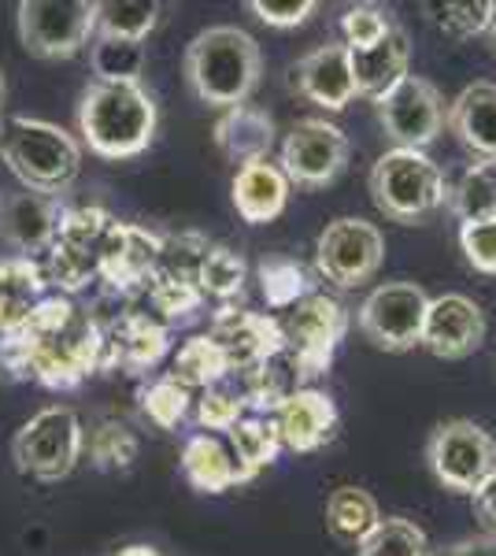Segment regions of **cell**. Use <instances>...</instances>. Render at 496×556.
<instances>
[{
	"label": "cell",
	"mask_w": 496,
	"mask_h": 556,
	"mask_svg": "<svg viewBox=\"0 0 496 556\" xmlns=\"http://www.w3.org/2000/svg\"><path fill=\"white\" fill-rule=\"evenodd\" d=\"M101 323L63 293H49L15 334L0 338V367L12 379L41 382L44 390H78L89 375H101Z\"/></svg>",
	"instance_id": "1"
},
{
	"label": "cell",
	"mask_w": 496,
	"mask_h": 556,
	"mask_svg": "<svg viewBox=\"0 0 496 556\" xmlns=\"http://www.w3.org/2000/svg\"><path fill=\"white\" fill-rule=\"evenodd\" d=\"M160 127V108L141 83H89L78 101L82 146L101 160L141 156Z\"/></svg>",
	"instance_id": "2"
},
{
	"label": "cell",
	"mask_w": 496,
	"mask_h": 556,
	"mask_svg": "<svg viewBox=\"0 0 496 556\" xmlns=\"http://www.w3.org/2000/svg\"><path fill=\"white\" fill-rule=\"evenodd\" d=\"M264 75V52L241 26H207L186 49V83L207 108L249 104Z\"/></svg>",
	"instance_id": "3"
},
{
	"label": "cell",
	"mask_w": 496,
	"mask_h": 556,
	"mask_svg": "<svg viewBox=\"0 0 496 556\" xmlns=\"http://www.w3.org/2000/svg\"><path fill=\"white\" fill-rule=\"evenodd\" d=\"M0 160L23 190L63 197L82 175V141L49 119L12 115L0 123Z\"/></svg>",
	"instance_id": "4"
},
{
	"label": "cell",
	"mask_w": 496,
	"mask_h": 556,
	"mask_svg": "<svg viewBox=\"0 0 496 556\" xmlns=\"http://www.w3.org/2000/svg\"><path fill=\"white\" fill-rule=\"evenodd\" d=\"M371 201L393 223H427L448 208V178L430 152L390 149L371 167Z\"/></svg>",
	"instance_id": "5"
},
{
	"label": "cell",
	"mask_w": 496,
	"mask_h": 556,
	"mask_svg": "<svg viewBox=\"0 0 496 556\" xmlns=\"http://www.w3.org/2000/svg\"><path fill=\"white\" fill-rule=\"evenodd\" d=\"M86 453V424L75 408L49 405L30 416L12 438V460L34 482H60Z\"/></svg>",
	"instance_id": "6"
},
{
	"label": "cell",
	"mask_w": 496,
	"mask_h": 556,
	"mask_svg": "<svg viewBox=\"0 0 496 556\" xmlns=\"http://www.w3.org/2000/svg\"><path fill=\"white\" fill-rule=\"evenodd\" d=\"M115 215L104 212L101 204H78V208H63L56 241L49 245L41 267L49 278V290L75 298V293L89 290V282H97L101 271V249L104 238L112 230Z\"/></svg>",
	"instance_id": "7"
},
{
	"label": "cell",
	"mask_w": 496,
	"mask_h": 556,
	"mask_svg": "<svg viewBox=\"0 0 496 556\" xmlns=\"http://www.w3.org/2000/svg\"><path fill=\"white\" fill-rule=\"evenodd\" d=\"M278 323H282V334H285V356H290L296 375H301V386H311L319 375L330 371L352 319L348 308L338 298L315 290L311 298H304L290 312H282Z\"/></svg>",
	"instance_id": "8"
},
{
	"label": "cell",
	"mask_w": 496,
	"mask_h": 556,
	"mask_svg": "<svg viewBox=\"0 0 496 556\" xmlns=\"http://www.w3.org/2000/svg\"><path fill=\"white\" fill-rule=\"evenodd\" d=\"M20 41L38 60H71L97 38V0H20Z\"/></svg>",
	"instance_id": "9"
},
{
	"label": "cell",
	"mask_w": 496,
	"mask_h": 556,
	"mask_svg": "<svg viewBox=\"0 0 496 556\" xmlns=\"http://www.w3.org/2000/svg\"><path fill=\"white\" fill-rule=\"evenodd\" d=\"M427 464L445 490L474 497L496 471V438L474 419H445L427 442Z\"/></svg>",
	"instance_id": "10"
},
{
	"label": "cell",
	"mask_w": 496,
	"mask_h": 556,
	"mask_svg": "<svg viewBox=\"0 0 496 556\" xmlns=\"http://www.w3.org/2000/svg\"><path fill=\"white\" fill-rule=\"evenodd\" d=\"M385 260V238L374 223L341 215L322 227L315 241V275L338 290H359L378 275Z\"/></svg>",
	"instance_id": "11"
},
{
	"label": "cell",
	"mask_w": 496,
	"mask_h": 556,
	"mask_svg": "<svg viewBox=\"0 0 496 556\" xmlns=\"http://www.w3.org/2000/svg\"><path fill=\"white\" fill-rule=\"evenodd\" d=\"M430 298L415 282H382L367 293L356 312V327L374 349L382 353H408L422 345Z\"/></svg>",
	"instance_id": "12"
},
{
	"label": "cell",
	"mask_w": 496,
	"mask_h": 556,
	"mask_svg": "<svg viewBox=\"0 0 496 556\" xmlns=\"http://www.w3.org/2000/svg\"><path fill=\"white\" fill-rule=\"evenodd\" d=\"M348 156H352L348 134L338 123L311 115V119L293 123L290 134H285L282 152H278V167L301 190H322V186H330L333 178L345 172Z\"/></svg>",
	"instance_id": "13"
},
{
	"label": "cell",
	"mask_w": 496,
	"mask_h": 556,
	"mask_svg": "<svg viewBox=\"0 0 496 556\" xmlns=\"http://www.w3.org/2000/svg\"><path fill=\"white\" fill-rule=\"evenodd\" d=\"M378 123L393 138V149H419L434 146L437 134L448 123V108L441 89L430 78L408 75L400 86H393L382 101H374Z\"/></svg>",
	"instance_id": "14"
},
{
	"label": "cell",
	"mask_w": 496,
	"mask_h": 556,
	"mask_svg": "<svg viewBox=\"0 0 496 556\" xmlns=\"http://www.w3.org/2000/svg\"><path fill=\"white\" fill-rule=\"evenodd\" d=\"M160 249H164V235L138 223H112L101 249V271L97 282H104L107 293L115 298H141L149 278L156 275Z\"/></svg>",
	"instance_id": "15"
},
{
	"label": "cell",
	"mask_w": 496,
	"mask_h": 556,
	"mask_svg": "<svg viewBox=\"0 0 496 556\" xmlns=\"http://www.w3.org/2000/svg\"><path fill=\"white\" fill-rule=\"evenodd\" d=\"M101 334H104V364L101 371H123L130 375H145L152 367L164 364V356L170 353V327H164L156 316H149L145 308H115V316L101 319Z\"/></svg>",
	"instance_id": "16"
},
{
	"label": "cell",
	"mask_w": 496,
	"mask_h": 556,
	"mask_svg": "<svg viewBox=\"0 0 496 556\" xmlns=\"http://www.w3.org/2000/svg\"><path fill=\"white\" fill-rule=\"evenodd\" d=\"M207 338L222 349L230 364V375L252 371V367L275 361L285 353V334L278 316H264V312H249L238 304H222L212 316Z\"/></svg>",
	"instance_id": "17"
},
{
	"label": "cell",
	"mask_w": 496,
	"mask_h": 556,
	"mask_svg": "<svg viewBox=\"0 0 496 556\" xmlns=\"http://www.w3.org/2000/svg\"><path fill=\"white\" fill-rule=\"evenodd\" d=\"M485 342V312L467 293H441L430 298L427 327H422V349L441 361H463L478 353Z\"/></svg>",
	"instance_id": "18"
},
{
	"label": "cell",
	"mask_w": 496,
	"mask_h": 556,
	"mask_svg": "<svg viewBox=\"0 0 496 556\" xmlns=\"http://www.w3.org/2000/svg\"><path fill=\"white\" fill-rule=\"evenodd\" d=\"M278 438H282V450L290 453H319L322 445L333 442L341 427V412L333 405V397L319 386H301L290 397L278 405L275 416Z\"/></svg>",
	"instance_id": "19"
},
{
	"label": "cell",
	"mask_w": 496,
	"mask_h": 556,
	"mask_svg": "<svg viewBox=\"0 0 496 556\" xmlns=\"http://www.w3.org/2000/svg\"><path fill=\"white\" fill-rule=\"evenodd\" d=\"M290 86L304 101L327 108V112H345L356 101V78H352V52L341 41L319 45L308 56H301L290 67Z\"/></svg>",
	"instance_id": "20"
},
{
	"label": "cell",
	"mask_w": 496,
	"mask_h": 556,
	"mask_svg": "<svg viewBox=\"0 0 496 556\" xmlns=\"http://www.w3.org/2000/svg\"><path fill=\"white\" fill-rule=\"evenodd\" d=\"M60 219H63L60 197L23 190L0 201V238L15 249V256L38 260V253H49V245L56 241Z\"/></svg>",
	"instance_id": "21"
},
{
	"label": "cell",
	"mask_w": 496,
	"mask_h": 556,
	"mask_svg": "<svg viewBox=\"0 0 496 556\" xmlns=\"http://www.w3.org/2000/svg\"><path fill=\"white\" fill-rule=\"evenodd\" d=\"M290 193H293V182L285 178V172L275 164V160H252V164H241L230 182L233 212H238L249 227L275 223L278 215L285 212V204H290Z\"/></svg>",
	"instance_id": "22"
},
{
	"label": "cell",
	"mask_w": 496,
	"mask_h": 556,
	"mask_svg": "<svg viewBox=\"0 0 496 556\" xmlns=\"http://www.w3.org/2000/svg\"><path fill=\"white\" fill-rule=\"evenodd\" d=\"M411 75V41L400 23L371 49L352 52V78H356V97L382 101L393 86H400Z\"/></svg>",
	"instance_id": "23"
},
{
	"label": "cell",
	"mask_w": 496,
	"mask_h": 556,
	"mask_svg": "<svg viewBox=\"0 0 496 556\" xmlns=\"http://www.w3.org/2000/svg\"><path fill=\"white\" fill-rule=\"evenodd\" d=\"M212 138H215V149L241 167V164H252V160H270L278 127L267 108L238 104V108H227V112L215 119Z\"/></svg>",
	"instance_id": "24"
},
{
	"label": "cell",
	"mask_w": 496,
	"mask_h": 556,
	"mask_svg": "<svg viewBox=\"0 0 496 556\" xmlns=\"http://www.w3.org/2000/svg\"><path fill=\"white\" fill-rule=\"evenodd\" d=\"M182 475L193 490L201 493H227L233 486H245V471H241L238 456L222 434H196L186 438L182 445Z\"/></svg>",
	"instance_id": "25"
},
{
	"label": "cell",
	"mask_w": 496,
	"mask_h": 556,
	"mask_svg": "<svg viewBox=\"0 0 496 556\" xmlns=\"http://www.w3.org/2000/svg\"><path fill=\"white\" fill-rule=\"evenodd\" d=\"M49 298V278L41 260L4 256L0 260V338L15 334Z\"/></svg>",
	"instance_id": "26"
},
{
	"label": "cell",
	"mask_w": 496,
	"mask_h": 556,
	"mask_svg": "<svg viewBox=\"0 0 496 556\" xmlns=\"http://www.w3.org/2000/svg\"><path fill=\"white\" fill-rule=\"evenodd\" d=\"M448 130L478 160H496V83H471L448 104Z\"/></svg>",
	"instance_id": "27"
},
{
	"label": "cell",
	"mask_w": 496,
	"mask_h": 556,
	"mask_svg": "<svg viewBox=\"0 0 496 556\" xmlns=\"http://www.w3.org/2000/svg\"><path fill=\"white\" fill-rule=\"evenodd\" d=\"M230 379H238L241 401H245V408L256 412V416H275L278 405H282L293 390H301V375H296V367L285 353L252 367V371L230 375Z\"/></svg>",
	"instance_id": "28"
},
{
	"label": "cell",
	"mask_w": 496,
	"mask_h": 556,
	"mask_svg": "<svg viewBox=\"0 0 496 556\" xmlns=\"http://www.w3.org/2000/svg\"><path fill=\"white\" fill-rule=\"evenodd\" d=\"M170 379L182 382L189 393H204L212 386H222L230 379V364L222 356V349L212 342L207 334H193L186 338L182 345L170 356Z\"/></svg>",
	"instance_id": "29"
},
{
	"label": "cell",
	"mask_w": 496,
	"mask_h": 556,
	"mask_svg": "<svg viewBox=\"0 0 496 556\" xmlns=\"http://www.w3.org/2000/svg\"><path fill=\"white\" fill-rule=\"evenodd\" d=\"M378 523H382V508L364 486H338L327 497V527L338 542L359 545Z\"/></svg>",
	"instance_id": "30"
},
{
	"label": "cell",
	"mask_w": 496,
	"mask_h": 556,
	"mask_svg": "<svg viewBox=\"0 0 496 556\" xmlns=\"http://www.w3.org/2000/svg\"><path fill=\"white\" fill-rule=\"evenodd\" d=\"M256 278H259V293H264L267 308H275V312H290L293 304H301L304 298H311V293L319 290L311 267L293 256H267L264 264L256 267Z\"/></svg>",
	"instance_id": "31"
},
{
	"label": "cell",
	"mask_w": 496,
	"mask_h": 556,
	"mask_svg": "<svg viewBox=\"0 0 496 556\" xmlns=\"http://www.w3.org/2000/svg\"><path fill=\"white\" fill-rule=\"evenodd\" d=\"M227 442H230V450L238 456V464L249 482L256 479L259 471H267L270 464L278 460V453H282V438H278L275 419L256 416V412H249V416L230 430Z\"/></svg>",
	"instance_id": "32"
},
{
	"label": "cell",
	"mask_w": 496,
	"mask_h": 556,
	"mask_svg": "<svg viewBox=\"0 0 496 556\" xmlns=\"http://www.w3.org/2000/svg\"><path fill=\"white\" fill-rule=\"evenodd\" d=\"M448 212L459 223L496 219V160H478L448 186Z\"/></svg>",
	"instance_id": "33"
},
{
	"label": "cell",
	"mask_w": 496,
	"mask_h": 556,
	"mask_svg": "<svg viewBox=\"0 0 496 556\" xmlns=\"http://www.w3.org/2000/svg\"><path fill=\"white\" fill-rule=\"evenodd\" d=\"M164 8L156 0H101L97 4V38L145 41L160 26Z\"/></svg>",
	"instance_id": "34"
},
{
	"label": "cell",
	"mask_w": 496,
	"mask_h": 556,
	"mask_svg": "<svg viewBox=\"0 0 496 556\" xmlns=\"http://www.w3.org/2000/svg\"><path fill=\"white\" fill-rule=\"evenodd\" d=\"M141 298H145V312H149V316H156L170 330H175L178 323L196 319V316H201V308L207 304V298L201 293V286L175 282V278H160V275L149 278V286L141 290Z\"/></svg>",
	"instance_id": "35"
},
{
	"label": "cell",
	"mask_w": 496,
	"mask_h": 556,
	"mask_svg": "<svg viewBox=\"0 0 496 556\" xmlns=\"http://www.w3.org/2000/svg\"><path fill=\"white\" fill-rule=\"evenodd\" d=\"M145 41L123 38H93L89 41V67L93 83H141L145 75Z\"/></svg>",
	"instance_id": "36"
},
{
	"label": "cell",
	"mask_w": 496,
	"mask_h": 556,
	"mask_svg": "<svg viewBox=\"0 0 496 556\" xmlns=\"http://www.w3.org/2000/svg\"><path fill=\"white\" fill-rule=\"evenodd\" d=\"M193 393L186 390L182 382H175L170 375H160V379H149L138 390V408L141 416L149 419L152 427L160 430H178L189 419V408H193Z\"/></svg>",
	"instance_id": "37"
},
{
	"label": "cell",
	"mask_w": 496,
	"mask_h": 556,
	"mask_svg": "<svg viewBox=\"0 0 496 556\" xmlns=\"http://www.w3.org/2000/svg\"><path fill=\"white\" fill-rule=\"evenodd\" d=\"M245 282H249V264L241 253H233L230 245H212L201 264V278H196V286H201L204 298L219 301V304H230L238 301L241 293H245Z\"/></svg>",
	"instance_id": "38"
},
{
	"label": "cell",
	"mask_w": 496,
	"mask_h": 556,
	"mask_svg": "<svg viewBox=\"0 0 496 556\" xmlns=\"http://www.w3.org/2000/svg\"><path fill=\"white\" fill-rule=\"evenodd\" d=\"M356 549L359 556H434L427 531L404 516H382V523Z\"/></svg>",
	"instance_id": "39"
},
{
	"label": "cell",
	"mask_w": 496,
	"mask_h": 556,
	"mask_svg": "<svg viewBox=\"0 0 496 556\" xmlns=\"http://www.w3.org/2000/svg\"><path fill=\"white\" fill-rule=\"evenodd\" d=\"M86 450H89V460L93 468L101 471H126L133 468L138 460L141 445H138V434L123 424V419H101L93 430L86 434Z\"/></svg>",
	"instance_id": "40"
},
{
	"label": "cell",
	"mask_w": 496,
	"mask_h": 556,
	"mask_svg": "<svg viewBox=\"0 0 496 556\" xmlns=\"http://www.w3.org/2000/svg\"><path fill=\"white\" fill-rule=\"evenodd\" d=\"M493 8L489 0H434V4H422L427 20L445 30L448 38H478V34L489 30V20H493Z\"/></svg>",
	"instance_id": "41"
},
{
	"label": "cell",
	"mask_w": 496,
	"mask_h": 556,
	"mask_svg": "<svg viewBox=\"0 0 496 556\" xmlns=\"http://www.w3.org/2000/svg\"><path fill=\"white\" fill-rule=\"evenodd\" d=\"M212 249V241L196 230H182V235H164V249H160V278H175V282H193L201 278V264Z\"/></svg>",
	"instance_id": "42"
},
{
	"label": "cell",
	"mask_w": 496,
	"mask_h": 556,
	"mask_svg": "<svg viewBox=\"0 0 496 556\" xmlns=\"http://www.w3.org/2000/svg\"><path fill=\"white\" fill-rule=\"evenodd\" d=\"M245 416H249V408H245V401H241L238 386H227V382L212 386V390H204L201 397L193 401V419H196V427H201L204 434H222V438H227Z\"/></svg>",
	"instance_id": "43"
},
{
	"label": "cell",
	"mask_w": 496,
	"mask_h": 556,
	"mask_svg": "<svg viewBox=\"0 0 496 556\" xmlns=\"http://www.w3.org/2000/svg\"><path fill=\"white\" fill-rule=\"evenodd\" d=\"M341 45L348 52H359V49H371L393 30L396 20L390 15V8L382 4H352L341 12Z\"/></svg>",
	"instance_id": "44"
},
{
	"label": "cell",
	"mask_w": 496,
	"mask_h": 556,
	"mask_svg": "<svg viewBox=\"0 0 496 556\" xmlns=\"http://www.w3.org/2000/svg\"><path fill=\"white\" fill-rule=\"evenodd\" d=\"M459 249L478 275H496V219L459 223Z\"/></svg>",
	"instance_id": "45"
},
{
	"label": "cell",
	"mask_w": 496,
	"mask_h": 556,
	"mask_svg": "<svg viewBox=\"0 0 496 556\" xmlns=\"http://www.w3.org/2000/svg\"><path fill=\"white\" fill-rule=\"evenodd\" d=\"M249 12L256 15L259 23L278 26V30H290V26L308 23L319 4L315 0H249Z\"/></svg>",
	"instance_id": "46"
},
{
	"label": "cell",
	"mask_w": 496,
	"mask_h": 556,
	"mask_svg": "<svg viewBox=\"0 0 496 556\" xmlns=\"http://www.w3.org/2000/svg\"><path fill=\"white\" fill-rule=\"evenodd\" d=\"M474 516H478V523L485 527V534L496 538V471L474 493Z\"/></svg>",
	"instance_id": "47"
},
{
	"label": "cell",
	"mask_w": 496,
	"mask_h": 556,
	"mask_svg": "<svg viewBox=\"0 0 496 556\" xmlns=\"http://www.w3.org/2000/svg\"><path fill=\"white\" fill-rule=\"evenodd\" d=\"M441 556H496V538H463V542L448 545Z\"/></svg>",
	"instance_id": "48"
},
{
	"label": "cell",
	"mask_w": 496,
	"mask_h": 556,
	"mask_svg": "<svg viewBox=\"0 0 496 556\" xmlns=\"http://www.w3.org/2000/svg\"><path fill=\"white\" fill-rule=\"evenodd\" d=\"M112 556H160V553L152 549V545H123V549Z\"/></svg>",
	"instance_id": "49"
},
{
	"label": "cell",
	"mask_w": 496,
	"mask_h": 556,
	"mask_svg": "<svg viewBox=\"0 0 496 556\" xmlns=\"http://www.w3.org/2000/svg\"><path fill=\"white\" fill-rule=\"evenodd\" d=\"M4 97H8V83H4V71H0V112H4Z\"/></svg>",
	"instance_id": "50"
},
{
	"label": "cell",
	"mask_w": 496,
	"mask_h": 556,
	"mask_svg": "<svg viewBox=\"0 0 496 556\" xmlns=\"http://www.w3.org/2000/svg\"><path fill=\"white\" fill-rule=\"evenodd\" d=\"M493 38V49H496V8H493V20H489V30H485Z\"/></svg>",
	"instance_id": "51"
}]
</instances>
